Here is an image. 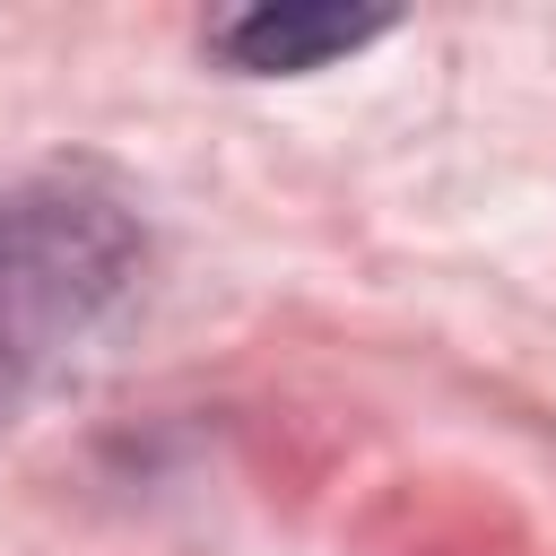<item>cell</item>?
<instances>
[{
  "instance_id": "obj_2",
  "label": "cell",
  "mask_w": 556,
  "mask_h": 556,
  "mask_svg": "<svg viewBox=\"0 0 556 556\" xmlns=\"http://www.w3.org/2000/svg\"><path fill=\"white\" fill-rule=\"evenodd\" d=\"M374 35H391L382 9H330V0H261V9H235L208 26V52L243 78H304V70H330L348 52H365Z\"/></svg>"
},
{
  "instance_id": "obj_1",
  "label": "cell",
  "mask_w": 556,
  "mask_h": 556,
  "mask_svg": "<svg viewBox=\"0 0 556 556\" xmlns=\"http://www.w3.org/2000/svg\"><path fill=\"white\" fill-rule=\"evenodd\" d=\"M130 269H139V226L122 217V200L78 182L0 191V426L104 321Z\"/></svg>"
}]
</instances>
